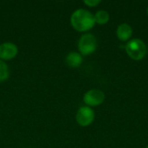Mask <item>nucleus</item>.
I'll return each mask as SVG.
<instances>
[{
    "label": "nucleus",
    "instance_id": "1",
    "mask_svg": "<svg viewBox=\"0 0 148 148\" xmlns=\"http://www.w3.org/2000/svg\"><path fill=\"white\" fill-rule=\"evenodd\" d=\"M70 23L74 29L78 32H87L95 24L94 15L88 10L78 9L70 16Z\"/></svg>",
    "mask_w": 148,
    "mask_h": 148
},
{
    "label": "nucleus",
    "instance_id": "7",
    "mask_svg": "<svg viewBox=\"0 0 148 148\" xmlns=\"http://www.w3.org/2000/svg\"><path fill=\"white\" fill-rule=\"evenodd\" d=\"M116 35L118 39L121 42L129 41L133 36V28L128 23H121L117 27Z\"/></svg>",
    "mask_w": 148,
    "mask_h": 148
},
{
    "label": "nucleus",
    "instance_id": "5",
    "mask_svg": "<svg viewBox=\"0 0 148 148\" xmlns=\"http://www.w3.org/2000/svg\"><path fill=\"white\" fill-rule=\"evenodd\" d=\"M105 100V94L103 91L100 89H90L87 91L84 94L83 96V101L86 104V106L89 108L93 107H98L101 104L103 103Z\"/></svg>",
    "mask_w": 148,
    "mask_h": 148
},
{
    "label": "nucleus",
    "instance_id": "11",
    "mask_svg": "<svg viewBox=\"0 0 148 148\" xmlns=\"http://www.w3.org/2000/svg\"><path fill=\"white\" fill-rule=\"evenodd\" d=\"M101 3V1L100 0H84L83 3L85 5H87L88 7H96L98 4H100Z\"/></svg>",
    "mask_w": 148,
    "mask_h": 148
},
{
    "label": "nucleus",
    "instance_id": "8",
    "mask_svg": "<svg viewBox=\"0 0 148 148\" xmlns=\"http://www.w3.org/2000/svg\"><path fill=\"white\" fill-rule=\"evenodd\" d=\"M66 64L72 69H76L80 67L83 62V56L79 53L75 51L69 52L65 58Z\"/></svg>",
    "mask_w": 148,
    "mask_h": 148
},
{
    "label": "nucleus",
    "instance_id": "4",
    "mask_svg": "<svg viewBox=\"0 0 148 148\" xmlns=\"http://www.w3.org/2000/svg\"><path fill=\"white\" fill-rule=\"evenodd\" d=\"M95 116V114L92 108H89L88 106H83L77 110L75 115V121L79 126L86 127L90 126L94 122Z\"/></svg>",
    "mask_w": 148,
    "mask_h": 148
},
{
    "label": "nucleus",
    "instance_id": "3",
    "mask_svg": "<svg viewBox=\"0 0 148 148\" xmlns=\"http://www.w3.org/2000/svg\"><path fill=\"white\" fill-rule=\"evenodd\" d=\"M98 43L95 36L91 33L82 35L78 41V49L82 56H89L97 49Z\"/></svg>",
    "mask_w": 148,
    "mask_h": 148
},
{
    "label": "nucleus",
    "instance_id": "12",
    "mask_svg": "<svg viewBox=\"0 0 148 148\" xmlns=\"http://www.w3.org/2000/svg\"><path fill=\"white\" fill-rule=\"evenodd\" d=\"M147 15H148V7H147Z\"/></svg>",
    "mask_w": 148,
    "mask_h": 148
},
{
    "label": "nucleus",
    "instance_id": "2",
    "mask_svg": "<svg viewBox=\"0 0 148 148\" xmlns=\"http://www.w3.org/2000/svg\"><path fill=\"white\" fill-rule=\"evenodd\" d=\"M125 50L131 59L140 61L146 56L147 53V47L141 39L134 38L127 42Z\"/></svg>",
    "mask_w": 148,
    "mask_h": 148
},
{
    "label": "nucleus",
    "instance_id": "6",
    "mask_svg": "<svg viewBox=\"0 0 148 148\" xmlns=\"http://www.w3.org/2000/svg\"><path fill=\"white\" fill-rule=\"evenodd\" d=\"M18 54L17 46L10 42H5L0 44V60L10 61L14 59Z\"/></svg>",
    "mask_w": 148,
    "mask_h": 148
},
{
    "label": "nucleus",
    "instance_id": "9",
    "mask_svg": "<svg viewBox=\"0 0 148 148\" xmlns=\"http://www.w3.org/2000/svg\"><path fill=\"white\" fill-rule=\"evenodd\" d=\"M94 17H95V23H98L101 25L108 23L109 21V18H110L109 13L104 10H100L96 11V13L94 15Z\"/></svg>",
    "mask_w": 148,
    "mask_h": 148
},
{
    "label": "nucleus",
    "instance_id": "14",
    "mask_svg": "<svg viewBox=\"0 0 148 148\" xmlns=\"http://www.w3.org/2000/svg\"><path fill=\"white\" fill-rule=\"evenodd\" d=\"M146 148H148V146H147V147H146Z\"/></svg>",
    "mask_w": 148,
    "mask_h": 148
},
{
    "label": "nucleus",
    "instance_id": "10",
    "mask_svg": "<svg viewBox=\"0 0 148 148\" xmlns=\"http://www.w3.org/2000/svg\"><path fill=\"white\" fill-rule=\"evenodd\" d=\"M10 76V71L8 65L2 60H0V82H5Z\"/></svg>",
    "mask_w": 148,
    "mask_h": 148
},
{
    "label": "nucleus",
    "instance_id": "13",
    "mask_svg": "<svg viewBox=\"0 0 148 148\" xmlns=\"http://www.w3.org/2000/svg\"><path fill=\"white\" fill-rule=\"evenodd\" d=\"M147 53H148V46H147Z\"/></svg>",
    "mask_w": 148,
    "mask_h": 148
}]
</instances>
